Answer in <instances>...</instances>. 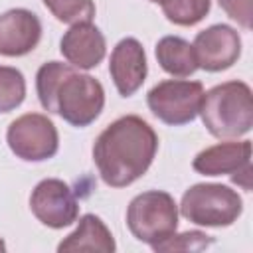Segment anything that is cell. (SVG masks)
<instances>
[{
    "mask_svg": "<svg viewBox=\"0 0 253 253\" xmlns=\"http://www.w3.org/2000/svg\"><path fill=\"white\" fill-rule=\"evenodd\" d=\"M59 51L63 59L75 69H93L103 61L107 53V42L95 24L79 22L69 26V30L63 34Z\"/></svg>",
    "mask_w": 253,
    "mask_h": 253,
    "instance_id": "cell-13",
    "label": "cell"
},
{
    "mask_svg": "<svg viewBox=\"0 0 253 253\" xmlns=\"http://www.w3.org/2000/svg\"><path fill=\"white\" fill-rule=\"evenodd\" d=\"M208 132L219 140H233L253 126V95L245 81H225L204 93L200 113Z\"/></svg>",
    "mask_w": 253,
    "mask_h": 253,
    "instance_id": "cell-3",
    "label": "cell"
},
{
    "mask_svg": "<svg viewBox=\"0 0 253 253\" xmlns=\"http://www.w3.org/2000/svg\"><path fill=\"white\" fill-rule=\"evenodd\" d=\"M204 85L190 79H166L156 83L146 93V105L150 113L170 126H182L192 123L202 105Z\"/></svg>",
    "mask_w": 253,
    "mask_h": 253,
    "instance_id": "cell-6",
    "label": "cell"
},
{
    "mask_svg": "<svg viewBox=\"0 0 253 253\" xmlns=\"http://www.w3.org/2000/svg\"><path fill=\"white\" fill-rule=\"evenodd\" d=\"M109 73L121 97L134 95L148 73L146 53L136 38H123L111 51Z\"/></svg>",
    "mask_w": 253,
    "mask_h": 253,
    "instance_id": "cell-11",
    "label": "cell"
},
{
    "mask_svg": "<svg viewBox=\"0 0 253 253\" xmlns=\"http://www.w3.org/2000/svg\"><path fill=\"white\" fill-rule=\"evenodd\" d=\"M0 249H4V243H2V241H0Z\"/></svg>",
    "mask_w": 253,
    "mask_h": 253,
    "instance_id": "cell-22",
    "label": "cell"
},
{
    "mask_svg": "<svg viewBox=\"0 0 253 253\" xmlns=\"http://www.w3.org/2000/svg\"><path fill=\"white\" fill-rule=\"evenodd\" d=\"M148 2H154V4H160L162 0H148Z\"/></svg>",
    "mask_w": 253,
    "mask_h": 253,
    "instance_id": "cell-21",
    "label": "cell"
},
{
    "mask_svg": "<svg viewBox=\"0 0 253 253\" xmlns=\"http://www.w3.org/2000/svg\"><path fill=\"white\" fill-rule=\"evenodd\" d=\"M126 227L134 239L152 247L176 233L178 204L164 190L142 192L126 208Z\"/></svg>",
    "mask_w": 253,
    "mask_h": 253,
    "instance_id": "cell-5",
    "label": "cell"
},
{
    "mask_svg": "<svg viewBox=\"0 0 253 253\" xmlns=\"http://www.w3.org/2000/svg\"><path fill=\"white\" fill-rule=\"evenodd\" d=\"M211 243H213V239L210 235L194 229V231H184V233H172L164 241L152 245V249L160 251V253H164V251H200Z\"/></svg>",
    "mask_w": 253,
    "mask_h": 253,
    "instance_id": "cell-19",
    "label": "cell"
},
{
    "mask_svg": "<svg viewBox=\"0 0 253 253\" xmlns=\"http://www.w3.org/2000/svg\"><path fill=\"white\" fill-rule=\"evenodd\" d=\"M192 168L204 176H231L245 192L251 190V140H225L196 154Z\"/></svg>",
    "mask_w": 253,
    "mask_h": 253,
    "instance_id": "cell-8",
    "label": "cell"
},
{
    "mask_svg": "<svg viewBox=\"0 0 253 253\" xmlns=\"http://www.w3.org/2000/svg\"><path fill=\"white\" fill-rule=\"evenodd\" d=\"M160 6L168 22L176 26H196L208 16L211 0H162Z\"/></svg>",
    "mask_w": 253,
    "mask_h": 253,
    "instance_id": "cell-16",
    "label": "cell"
},
{
    "mask_svg": "<svg viewBox=\"0 0 253 253\" xmlns=\"http://www.w3.org/2000/svg\"><path fill=\"white\" fill-rule=\"evenodd\" d=\"M158 152L154 128L138 115L113 121L93 144V162L101 180L111 188H125L146 174Z\"/></svg>",
    "mask_w": 253,
    "mask_h": 253,
    "instance_id": "cell-1",
    "label": "cell"
},
{
    "mask_svg": "<svg viewBox=\"0 0 253 253\" xmlns=\"http://www.w3.org/2000/svg\"><path fill=\"white\" fill-rule=\"evenodd\" d=\"M42 2L55 20L69 26L79 22H91L95 18L93 0H42Z\"/></svg>",
    "mask_w": 253,
    "mask_h": 253,
    "instance_id": "cell-18",
    "label": "cell"
},
{
    "mask_svg": "<svg viewBox=\"0 0 253 253\" xmlns=\"http://www.w3.org/2000/svg\"><path fill=\"white\" fill-rule=\"evenodd\" d=\"M154 55L160 67L172 77H190L196 73V69H200L192 43L180 36L160 38L154 47Z\"/></svg>",
    "mask_w": 253,
    "mask_h": 253,
    "instance_id": "cell-15",
    "label": "cell"
},
{
    "mask_svg": "<svg viewBox=\"0 0 253 253\" xmlns=\"http://www.w3.org/2000/svg\"><path fill=\"white\" fill-rule=\"evenodd\" d=\"M178 213L194 225L227 227L243 213V200L225 184H194L184 192Z\"/></svg>",
    "mask_w": 253,
    "mask_h": 253,
    "instance_id": "cell-4",
    "label": "cell"
},
{
    "mask_svg": "<svg viewBox=\"0 0 253 253\" xmlns=\"http://www.w3.org/2000/svg\"><path fill=\"white\" fill-rule=\"evenodd\" d=\"M194 53L198 67L210 73L229 69L241 55V38L227 24H213L194 38Z\"/></svg>",
    "mask_w": 253,
    "mask_h": 253,
    "instance_id": "cell-10",
    "label": "cell"
},
{
    "mask_svg": "<svg viewBox=\"0 0 253 253\" xmlns=\"http://www.w3.org/2000/svg\"><path fill=\"white\" fill-rule=\"evenodd\" d=\"M42 40L40 18L26 8H12L0 14V55L22 57L38 47Z\"/></svg>",
    "mask_w": 253,
    "mask_h": 253,
    "instance_id": "cell-12",
    "label": "cell"
},
{
    "mask_svg": "<svg viewBox=\"0 0 253 253\" xmlns=\"http://www.w3.org/2000/svg\"><path fill=\"white\" fill-rule=\"evenodd\" d=\"M26 99L24 73L10 65H0V113L18 109Z\"/></svg>",
    "mask_w": 253,
    "mask_h": 253,
    "instance_id": "cell-17",
    "label": "cell"
},
{
    "mask_svg": "<svg viewBox=\"0 0 253 253\" xmlns=\"http://www.w3.org/2000/svg\"><path fill=\"white\" fill-rule=\"evenodd\" d=\"M221 10L231 18L235 20L241 28L245 30H251V0H217Z\"/></svg>",
    "mask_w": 253,
    "mask_h": 253,
    "instance_id": "cell-20",
    "label": "cell"
},
{
    "mask_svg": "<svg viewBox=\"0 0 253 253\" xmlns=\"http://www.w3.org/2000/svg\"><path fill=\"white\" fill-rule=\"evenodd\" d=\"M6 142L16 158L24 162H43L57 154L59 134L47 115L26 113L10 123Z\"/></svg>",
    "mask_w": 253,
    "mask_h": 253,
    "instance_id": "cell-7",
    "label": "cell"
},
{
    "mask_svg": "<svg viewBox=\"0 0 253 253\" xmlns=\"http://www.w3.org/2000/svg\"><path fill=\"white\" fill-rule=\"evenodd\" d=\"M117 249L115 237L105 221L95 213H85L79 217L75 231H71L59 245L57 251H101L113 253Z\"/></svg>",
    "mask_w": 253,
    "mask_h": 253,
    "instance_id": "cell-14",
    "label": "cell"
},
{
    "mask_svg": "<svg viewBox=\"0 0 253 253\" xmlns=\"http://www.w3.org/2000/svg\"><path fill=\"white\" fill-rule=\"evenodd\" d=\"M30 210L40 223L51 229H63L79 217V202L71 186L59 178H45L36 184L30 196Z\"/></svg>",
    "mask_w": 253,
    "mask_h": 253,
    "instance_id": "cell-9",
    "label": "cell"
},
{
    "mask_svg": "<svg viewBox=\"0 0 253 253\" xmlns=\"http://www.w3.org/2000/svg\"><path fill=\"white\" fill-rule=\"evenodd\" d=\"M36 93L47 113L59 115L77 128L95 123L105 107L101 81L63 61H45L38 69Z\"/></svg>",
    "mask_w": 253,
    "mask_h": 253,
    "instance_id": "cell-2",
    "label": "cell"
}]
</instances>
